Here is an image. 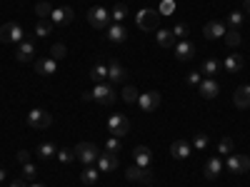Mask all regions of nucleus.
<instances>
[{
	"label": "nucleus",
	"instance_id": "1",
	"mask_svg": "<svg viewBox=\"0 0 250 187\" xmlns=\"http://www.w3.org/2000/svg\"><path fill=\"white\" fill-rule=\"evenodd\" d=\"M135 23L140 30H158V23H160V13L158 10H150V8H145L135 15Z\"/></svg>",
	"mask_w": 250,
	"mask_h": 187
},
{
	"label": "nucleus",
	"instance_id": "2",
	"mask_svg": "<svg viewBox=\"0 0 250 187\" xmlns=\"http://www.w3.org/2000/svg\"><path fill=\"white\" fill-rule=\"evenodd\" d=\"M23 40H25V33L18 23L0 25V43H23Z\"/></svg>",
	"mask_w": 250,
	"mask_h": 187
},
{
	"label": "nucleus",
	"instance_id": "3",
	"mask_svg": "<svg viewBox=\"0 0 250 187\" xmlns=\"http://www.w3.org/2000/svg\"><path fill=\"white\" fill-rule=\"evenodd\" d=\"M75 157H78L83 165H93V162H98L100 152H98V148H95L93 142H78V145H75Z\"/></svg>",
	"mask_w": 250,
	"mask_h": 187
},
{
	"label": "nucleus",
	"instance_id": "4",
	"mask_svg": "<svg viewBox=\"0 0 250 187\" xmlns=\"http://www.w3.org/2000/svg\"><path fill=\"white\" fill-rule=\"evenodd\" d=\"M88 23L98 30H105L110 23H113V18H110V10L105 8H90L88 10Z\"/></svg>",
	"mask_w": 250,
	"mask_h": 187
},
{
	"label": "nucleus",
	"instance_id": "5",
	"mask_svg": "<svg viewBox=\"0 0 250 187\" xmlns=\"http://www.w3.org/2000/svg\"><path fill=\"white\" fill-rule=\"evenodd\" d=\"M225 170L233 172V175H245V172L250 170V157H248V155H228Z\"/></svg>",
	"mask_w": 250,
	"mask_h": 187
},
{
	"label": "nucleus",
	"instance_id": "6",
	"mask_svg": "<svg viewBox=\"0 0 250 187\" xmlns=\"http://www.w3.org/2000/svg\"><path fill=\"white\" fill-rule=\"evenodd\" d=\"M25 120H28L30 128H35V130H45V128H50L53 115L45 112V110H40V108H35V110H30V112L25 115Z\"/></svg>",
	"mask_w": 250,
	"mask_h": 187
},
{
	"label": "nucleus",
	"instance_id": "7",
	"mask_svg": "<svg viewBox=\"0 0 250 187\" xmlns=\"http://www.w3.org/2000/svg\"><path fill=\"white\" fill-rule=\"evenodd\" d=\"M93 100L100 102V105H113V102L118 100V93H115L113 85L100 82V85H95V90H93Z\"/></svg>",
	"mask_w": 250,
	"mask_h": 187
},
{
	"label": "nucleus",
	"instance_id": "8",
	"mask_svg": "<svg viewBox=\"0 0 250 187\" xmlns=\"http://www.w3.org/2000/svg\"><path fill=\"white\" fill-rule=\"evenodd\" d=\"M130 130V120L125 117V115H110L108 117V132L113 137H123V135H128Z\"/></svg>",
	"mask_w": 250,
	"mask_h": 187
},
{
	"label": "nucleus",
	"instance_id": "9",
	"mask_svg": "<svg viewBox=\"0 0 250 187\" xmlns=\"http://www.w3.org/2000/svg\"><path fill=\"white\" fill-rule=\"evenodd\" d=\"M138 105H140V110H145V112H155V110L160 108V93L148 90V93L138 95Z\"/></svg>",
	"mask_w": 250,
	"mask_h": 187
},
{
	"label": "nucleus",
	"instance_id": "10",
	"mask_svg": "<svg viewBox=\"0 0 250 187\" xmlns=\"http://www.w3.org/2000/svg\"><path fill=\"white\" fill-rule=\"evenodd\" d=\"M125 177L130 182H153V170L150 168H140V165H130L125 170Z\"/></svg>",
	"mask_w": 250,
	"mask_h": 187
},
{
	"label": "nucleus",
	"instance_id": "11",
	"mask_svg": "<svg viewBox=\"0 0 250 187\" xmlns=\"http://www.w3.org/2000/svg\"><path fill=\"white\" fill-rule=\"evenodd\" d=\"M198 90H200V95H203L205 100H213V97L220 95V82H218L215 77H203L200 85H198Z\"/></svg>",
	"mask_w": 250,
	"mask_h": 187
},
{
	"label": "nucleus",
	"instance_id": "12",
	"mask_svg": "<svg viewBox=\"0 0 250 187\" xmlns=\"http://www.w3.org/2000/svg\"><path fill=\"white\" fill-rule=\"evenodd\" d=\"M223 168H225V162L220 160V155H213V157H208V160H205L203 175H205L208 180H215L218 175H223Z\"/></svg>",
	"mask_w": 250,
	"mask_h": 187
},
{
	"label": "nucleus",
	"instance_id": "13",
	"mask_svg": "<svg viewBox=\"0 0 250 187\" xmlns=\"http://www.w3.org/2000/svg\"><path fill=\"white\" fill-rule=\"evenodd\" d=\"M105 40H110V43H125L128 40V28H125L123 23H110L105 28Z\"/></svg>",
	"mask_w": 250,
	"mask_h": 187
},
{
	"label": "nucleus",
	"instance_id": "14",
	"mask_svg": "<svg viewBox=\"0 0 250 187\" xmlns=\"http://www.w3.org/2000/svg\"><path fill=\"white\" fill-rule=\"evenodd\" d=\"M203 35L208 40H218L225 35V23H220V20H208V23L203 25Z\"/></svg>",
	"mask_w": 250,
	"mask_h": 187
},
{
	"label": "nucleus",
	"instance_id": "15",
	"mask_svg": "<svg viewBox=\"0 0 250 187\" xmlns=\"http://www.w3.org/2000/svg\"><path fill=\"white\" fill-rule=\"evenodd\" d=\"M175 57H178L180 62L193 60V57H195V45L190 43V40H180V43L175 45Z\"/></svg>",
	"mask_w": 250,
	"mask_h": 187
},
{
	"label": "nucleus",
	"instance_id": "16",
	"mask_svg": "<svg viewBox=\"0 0 250 187\" xmlns=\"http://www.w3.org/2000/svg\"><path fill=\"white\" fill-rule=\"evenodd\" d=\"M118 155H113V152H100V157H98V170L100 172H113V170H118Z\"/></svg>",
	"mask_w": 250,
	"mask_h": 187
},
{
	"label": "nucleus",
	"instance_id": "17",
	"mask_svg": "<svg viewBox=\"0 0 250 187\" xmlns=\"http://www.w3.org/2000/svg\"><path fill=\"white\" fill-rule=\"evenodd\" d=\"M33 55H35L33 40H23V43H18V53H15V60H18V62H30Z\"/></svg>",
	"mask_w": 250,
	"mask_h": 187
},
{
	"label": "nucleus",
	"instance_id": "18",
	"mask_svg": "<svg viewBox=\"0 0 250 187\" xmlns=\"http://www.w3.org/2000/svg\"><path fill=\"white\" fill-rule=\"evenodd\" d=\"M50 20H53V25H68V23H73V8H53Z\"/></svg>",
	"mask_w": 250,
	"mask_h": 187
},
{
	"label": "nucleus",
	"instance_id": "19",
	"mask_svg": "<svg viewBox=\"0 0 250 187\" xmlns=\"http://www.w3.org/2000/svg\"><path fill=\"white\" fill-rule=\"evenodd\" d=\"M125 75H128V70L123 68L120 60H110V62H108V80H110V82H123Z\"/></svg>",
	"mask_w": 250,
	"mask_h": 187
},
{
	"label": "nucleus",
	"instance_id": "20",
	"mask_svg": "<svg viewBox=\"0 0 250 187\" xmlns=\"http://www.w3.org/2000/svg\"><path fill=\"white\" fill-rule=\"evenodd\" d=\"M55 70H58V62L53 60V57H40V60H35V73L38 75H55Z\"/></svg>",
	"mask_w": 250,
	"mask_h": 187
},
{
	"label": "nucleus",
	"instance_id": "21",
	"mask_svg": "<svg viewBox=\"0 0 250 187\" xmlns=\"http://www.w3.org/2000/svg\"><path fill=\"white\" fill-rule=\"evenodd\" d=\"M233 102H235V108H240V110L250 108V82H248V85H240V88L235 90Z\"/></svg>",
	"mask_w": 250,
	"mask_h": 187
},
{
	"label": "nucleus",
	"instance_id": "22",
	"mask_svg": "<svg viewBox=\"0 0 250 187\" xmlns=\"http://www.w3.org/2000/svg\"><path fill=\"white\" fill-rule=\"evenodd\" d=\"M133 157H135V165H140V168H150L153 152H150V148H143V145H138V148L133 150Z\"/></svg>",
	"mask_w": 250,
	"mask_h": 187
},
{
	"label": "nucleus",
	"instance_id": "23",
	"mask_svg": "<svg viewBox=\"0 0 250 187\" xmlns=\"http://www.w3.org/2000/svg\"><path fill=\"white\" fill-rule=\"evenodd\" d=\"M170 155L175 160H185V157H190V145H188L185 140H175L170 145Z\"/></svg>",
	"mask_w": 250,
	"mask_h": 187
},
{
	"label": "nucleus",
	"instance_id": "24",
	"mask_svg": "<svg viewBox=\"0 0 250 187\" xmlns=\"http://www.w3.org/2000/svg\"><path fill=\"white\" fill-rule=\"evenodd\" d=\"M223 68V62L220 60H215V57H208V60H203V65H200V73L205 75V77H213V75H218V70Z\"/></svg>",
	"mask_w": 250,
	"mask_h": 187
},
{
	"label": "nucleus",
	"instance_id": "25",
	"mask_svg": "<svg viewBox=\"0 0 250 187\" xmlns=\"http://www.w3.org/2000/svg\"><path fill=\"white\" fill-rule=\"evenodd\" d=\"M223 68H225V73L238 75V73L243 70V57H240V55H228L225 62H223Z\"/></svg>",
	"mask_w": 250,
	"mask_h": 187
},
{
	"label": "nucleus",
	"instance_id": "26",
	"mask_svg": "<svg viewBox=\"0 0 250 187\" xmlns=\"http://www.w3.org/2000/svg\"><path fill=\"white\" fill-rule=\"evenodd\" d=\"M108 77V65H103V62H98V65L90 68V80L95 82V85H100V82H105Z\"/></svg>",
	"mask_w": 250,
	"mask_h": 187
},
{
	"label": "nucleus",
	"instance_id": "27",
	"mask_svg": "<svg viewBox=\"0 0 250 187\" xmlns=\"http://www.w3.org/2000/svg\"><path fill=\"white\" fill-rule=\"evenodd\" d=\"M35 155H38L40 160H50V157L58 155V150H55V145H53V142H40V145H38V150H35Z\"/></svg>",
	"mask_w": 250,
	"mask_h": 187
},
{
	"label": "nucleus",
	"instance_id": "28",
	"mask_svg": "<svg viewBox=\"0 0 250 187\" xmlns=\"http://www.w3.org/2000/svg\"><path fill=\"white\" fill-rule=\"evenodd\" d=\"M175 35H173V30H158V45L160 48H175Z\"/></svg>",
	"mask_w": 250,
	"mask_h": 187
},
{
	"label": "nucleus",
	"instance_id": "29",
	"mask_svg": "<svg viewBox=\"0 0 250 187\" xmlns=\"http://www.w3.org/2000/svg\"><path fill=\"white\" fill-rule=\"evenodd\" d=\"M53 33V20H38L35 23V35L38 37H48Z\"/></svg>",
	"mask_w": 250,
	"mask_h": 187
},
{
	"label": "nucleus",
	"instance_id": "30",
	"mask_svg": "<svg viewBox=\"0 0 250 187\" xmlns=\"http://www.w3.org/2000/svg\"><path fill=\"white\" fill-rule=\"evenodd\" d=\"M98 177H100V170H98V168H85V172L80 175V182H83V185H95Z\"/></svg>",
	"mask_w": 250,
	"mask_h": 187
},
{
	"label": "nucleus",
	"instance_id": "31",
	"mask_svg": "<svg viewBox=\"0 0 250 187\" xmlns=\"http://www.w3.org/2000/svg\"><path fill=\"white\" fill-rule=\"evenodd\" d=\"M125 15H128V5L125 3H118L113 10H110V18H113V23H123Z\"/></svg>",
	"mask_w": 250,
	"mask_h": 187
},
{
	"label": "nucleus",
	"instance_id": "32",
	"mask_svg": "<svg viewBox=\"0 0 250 187\" xmlns=\"http://www.w3.org/2000/svg\"><path fill=\"white\" fill-rule=\"evenodd\" d=\"M223 37H225V45H230V48H238V45H240V40H243V37H240V33H238L235 28L225 30V35H223Z\"/></svg>",
	"mask_w": 250,
	"mask_h": 187
},
{
	"label": "nucleus",
	"instance_id": "33",
	"mask_svg": "<svg viewBox=\"0 0 250 187\" xmlns=\"http://www.w3.org/2000/svg\"><path fill=\"white\" fill-rule=\"evenodd\" d=\"M65 55H68V48H65V43H55L53 48H50V57L58 62V60H65Z\"/></svg>",
	"mask_w": 250,
	"mask_h": 187
},
{
	"label": "nucleus",
	"instance_id": "34",
	"mask_svg": "<svg viewBox=\"0 0 250 187\" xmlns=\"http://www.w3.org/2000/svg\"><path fill=\"white\" fill-rule=\"evenodd\" d=\"M233 140L230 137H223L220 142H218V155H233Z\"/></svg>",
	"mask_w": 250,
	"mask_h": 187
},
{
	"label": "nucleus",
	"instance_id": "35",
	"mask_svg": "<svg viewBox=\"0 0 250 187\" xmlns=\"http://www.w3.org/2000/svg\"><path fill=\"white\" fill-rule=\"evenodd\" d=\"M225 23L230 25V28H240V23H243V13L240 10H233V13H228V18H225Z\"/></svg>",
	"mask_w": 250,
	"mask_h": 187
},
{
	"label": "nucleus",
	"instance_id": "36",
	"mask_svg": "<svg viewBox=\"0 0 250 187\" xmlns=\"http://www.w3.org/2000/svg\"><path fill=\"white\" fill-rule=\"evenodd\" d=\"M120 148H123V145H120V137H108L105 140V152H113V155H118L120 152Z\"/></svg>",
	"mask_w": 250,
	"mask_h": 187
},
{
	"label": "nucleus",
	"instance_id": "37",
	"mask_svg": "<svg viewBox=\"0 0 250 187\" xmlns=\"http://www.w3.org/2000/svg\"><path fill=\"white\" fill-rule=\"evenodd\" d=\"M62 165H68V162H73V160H78L75 157V150H68V148H62V150H58V155H55Z\"/></svg>",
	"mask_w": 250,
	"mask_h": 187
},
{
	"label": "nucleus",
	"instance_id": "38",
	"mask_svg": "<svg viewBox=\"0 0 250 187\" xmlns=\"http://www.w3.org/2000/svg\"><path fill=\"white\" fill-rule=\"evenodd\" d=\"M35 13L40 15V20H48L50 13H53V5H50V3H38V5H35Z\"/></svg>",
	"mask_w": 250,
	"mask_h": 187
},
{
	"label": "nucleus",
	"instance_id": "39",
	"mask_svg": "<svg viewBox=\"0 0 250 187\" xmlns=\"http://www.w3.org/2000/svg\"><path fill=\"white\" fill-rule=\"evenodd\" d=\"M138 95H140V93H138L133 85H125V90H123V95H120V97H123L125 102H138Z\"/></svg>",
	"mask_w": 250,
	"mask_h": 187
},
{
	"label": "nucleus",
	"instance_id": "40",
	"mask_svg": "<svg viewBox=\"0 0 250 187\" xmlns=\"http://www.w3.org/2000/svg\"><path fill=\"white\" fill-rule=\"evenodd\" d=\"M208 142H210V140H208V135L200 132V135L193 137V148H195V150H205V148H208Z\"/></svg>",
	"mask_w": 250,
	"mask_h": 187
},
{
	"label": "nucleus",
	"instance_id": "41",
	"mask_svg": "<svg viewBox=\"0 0 250 187\" xmlns=\"http://www.w3.org/2000/svg\"><path fill=\"white\" fill-rule=\"evenodd\" d=\"M173 35H175V37H183V40H185L188 35H190V28H188L185 23H178V25L173 28Z\"/></svg>",
	"mask_w": 250,
	"mask_h": 187
},
{
	"label": "nucleus",
	"instance_id": "42",
	"mask_svg": "<svg viewBox=\"0 0 250 187\" xmlns=\"http://www.w3.org/2000/svg\"><path fill=\"white\" fill-rule=\"evenodd\" d=\"M38 175V168H35V165H30V162H25L23 165V180H33Z\"/></svg>",
	"mask_w": 250,
	"mask_h": 187
},
{
	"label": "nucleus",
	"instance_id": "43",
	"mask_svg": "<svg viewBox=\"0 0 250 187\" xmlns=\"http://www.w3.org/2000/svg\"><path fill=\"white\" fill-rule=\"evenodd\" d=\"M173 10H175V3H173V0H163V3H160V10H158V13H160V15H170Z\"/></svg>",
	"mask_w": 250,
	"mask_h": 187
},
{
	"label": "nucleus",
	"instance_id": "44",
	"mask_svg": "<svg viewBox=\"0 0 250 187\" xmlns=\"http://www.w3.org/2000/svg\"><path fill=\"white\" fill-rule=\"evenodd\" d=\"M200 80H203V77H200V73H195V70H193V73H188V77H185L188 85H200Z\"/></svg>",
	"mask_w": 250,
	"mask_h": 187
},
{
	"label": "nucleus",
	"instance_id": "45",
	"mask_svg": "<svg viewBox=\"0 0 250 187\" xmlns=\"http://www.w3.org/2000/svg\"><path fill=\"white\" fill-rule=\"evenodd\" d=\"M18 162H20V165L30 162V152H28V150H20V152H18Z\"/></svg>",
	"mask_w": 250,
	"mask_h": 187
},
{
	"label": "nucleus",
	"instance_id": "46",
	"mask_svg": "<svg viewBox=\"0 0 250 187\" xmlns=\"http://www.w3.org/2000/svg\"><path fill=\"white\" fill-rule=\"evenodd\" d=\"M10 187H25V180H13Z\"/></svg>",
	"mask_w": 250,
	"mask_h": 187
},
{
	"label": "nucleus",
	"instance_id": "47",
	"mask_svg": "<svg viewBox=\"0 0 250 187\" xmlns=\"http://www.w3.org/2000/svg\"><path fill=\"white\" fill-rule=\"evenodd\" d=\"M83 102H93V93H83Z\"/></svg>",
	"mask_w": 250,
	"mask_h": 187
},
{
	"label": "nucleus",
	"instance_id": "48",
	"mask_svg": "<svg viewBox=\"0 0 250 187\" xmlns=\"http://www.w3.org/2000/svg\"><path fill=\"white\" fill-rule=\"evenodd\" d=\"M243 8H245V13H250V0H243Z\"/></svg>",
	"mask_w": 250,
	"mask_h": 187
},
{
	"label": "nucleus",
	"instance_id": "49",
	"mask_svg": "<svg viewBox=\"0 0 250 187\" xmlns=\"http://www.w3.org/2000/svg\"><path fill=\"white\" fill-rule=\"evenodd\" d=\"M5 175H8L5 170H0V182H3V180H5Z\"/></svg>",
	"mask_w": 250,
	"mask_h": 187
},
{
	"label": "nucleus",
	"instance_id": "50",
	"mask_svg": "<svg viewBox=\"0 0 250 187\" xmlns=\"http://www.w3.org/2000/svg\"><path fill=\"white\" fill-rule=\"evenodd\" d=\"M30 187H45V185H38V182H35V185H30Z\"/></svg>",
	"mask_w": 250,
	"mask_h": 187
}]
</instances>
